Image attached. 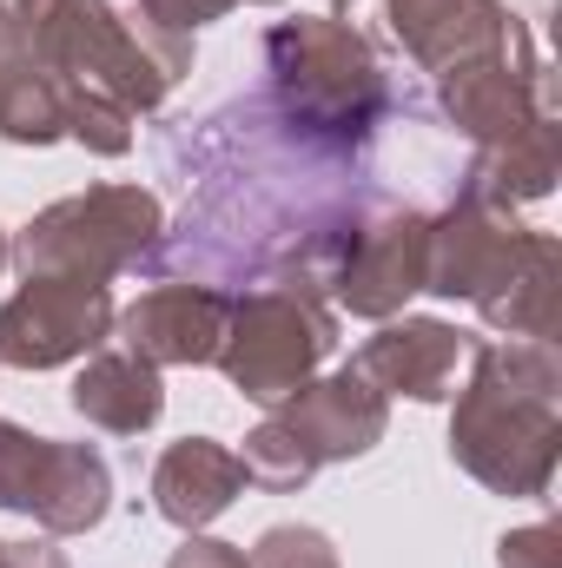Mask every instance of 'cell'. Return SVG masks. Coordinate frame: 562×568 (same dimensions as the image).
Returning a JSON list of instances; mask_svg holds the SVG:
<instances>
[{
	"label": "cell",
	"mask_w": 562,
	"mask_h": 568,
	"mask_svg": "<svg viewBox=\"0 0 562 568\" xmlns=\"http://www.w3.org/2000/svg\"><path fill=\"white\" fill-rule=\"evenodd\" d=\"M245 568H344V562H338V549H331L324 529H311V523H279V529H265V536L245 549Z\"/></svg>",
	"instance_id": "19"
},
{
	"label": "cell",
	"mask_w": 562,
	"mask_h": 568,
	"mask_svg": "<svg viewBox=\"0 0 562 568\" xmlns=\"http://www.w3.org/2000/svg\"><path fill=\"white\" fill-rule=\"evenodd\" d=\"M562 449V357L550 337L470 351L450 410V463L490 496H550Z\"/></svg>",
	"instance_id": "2"
},
{
	"label": "cell",
	"mask_w": 562,
	"mask_h": 568,
	"mask_svg": "<svg viewBox=\"0 0 562 568\" xmlns=\"http://www.w3.org/2000/svg\"><path fill=\"white\" fill-rule=\"evenodd\" d=\"M159 232H165V212L145 185H87V192L33 212L7 239V265H20L27 278L107 284L133 272L159 245Z\"/></svg>",
	"instance_id": "5"
},
{
	"label": "cell",
	"mask_w": 562,
	"mask_h": 568,
	"mask_svg": "<svg viewBox=\"0 0 562 568\" xmlns=\"http://www.w3.org/2000/svg\"><path fill=\"white\" fill-rule=\"evenodd\" d=\"M67 404L107 436H145L165 417V384H159V364H145L140 351L100 344L93 357H80V377H73Z\"/></svg>",
	"instance_id": "16"
},
{
	"label": "cell",
	"mask_w": 562,
	"mask_h": 568,
	"mask_svg": "<svg viewBox=\"0 0 562 568\" xmlns=\"http://www.w3.org/2000/svg\"><path fill=\"white\" fill-rule=\"evenodd\" d=\"M298 449L324 469V463H351V456H371L391 429V397H378L358 371H338V377H311L298 397H284L272 410Z\"/></svg>",
	"instance_id": "14"
},
{
	"label": "cell",
	"mask_w": 562,
	"mask_h": 568,
	"mask_svg": "<svg viewBox=\"0 0 562 568\" xmlns=\"http://www.w3.org/2000/svg\"><path fill=\"white\" fill-rule=\"evenodd\" d=\"M239 496H245V463L219 436H179L152 463V509L172 529H185V536H199L205 523H219Z\"/></svg>",
	"instance_id": "15"
},
{
	"label": "cell",
	"mask_w": 562,
	"mask_h": 568,
	"mask_svg": "<svg viewBox=\"0 0 562 568\" xmlns=\"http://www.w3.org/2000/svg\"><path fill=\"white\" fill-rule=\"evenodd\" d=\"M265 67H272V93H279L284 120L304 140L364 145L378 133V120L391 113L384 67H378L371 40L338 13L279 20L265 33Z\"/></svg>",
	"instance_id": "3"
},
{
	"label": "cell",
	"mask_w": 562,
	"mask_h": 568,
	"mask_svg": "<svg viewBox=\"0 0 562 568\" xmlns=\"http://www.w3.org/2000/svg\"><path fill=\"white\" fill-rule=\"evenodd\" d=\"M239 463H245V483H252V489H265V496H291V489H304V483L318 476V463L298 449V436H291L279 417H265V424L245 436Z\"/></svg>",
	"instance_id": "18"
},
{
	"label": "cell",
	"mask_w": 562,
	"mask_h": 568,
	"mask_svg": "<svg viewBox=\"0 0 562 568\" xmlns=\"http://www.w3.org/2000/svg\"><path fill=\"white\" fill-rule=\"evenodd\" d=\"M384 20L423 73H456L530 33L503 0H384Z\"/></svg>",
	"instance_id": "13"
},
{
	"label": "cell",
	"mask_w": 562,
	"mask_h": 568,
	"mask_svg": "<svg viewBox=\"0 0 562 568\" xmlns=\"http://www.w3.org/2000/svg\"><path fill=\"white\" fill-rule=\"evenodd\" d=\"M496 568H562V536H556V523L510 529V536L496 542Z\"/></svg>",
	"instance_id": "21"
},
{
	"label": "cell",
	"mask_w": 562,
	"mask_h": 568,
	"mask_svg": "<svg viewBox=\"0 0 562 568\" xmlns=\"http://www.w3.org/2000/svg\"><path fill=\"white\" fill-rule=\"evenodd\" d=\"M331 344H338L331 297L318 291L311 272H291V278H265L245 297H232V324H225V344L212 364L225 371V384L245 404L279 410L284 397H298L318 377Z\"/></svg>",
	"instance_id": "4"
},
{
	"label": "cell",
	"mask_w": 562,
	"mask_h": 568,
	"mask_svg": "<svg viewBox=\"0 0 562 568\" xmlns=\"http://www.w3.org/2000/svg\"><path fill=\"white\" fill-rule=\"evenodd\" d=\"M225 324H232V297L212 284H152L113 317L120 344L140 351L159 371L165 364H212L225 344Z\"/></svg>",
	"instance_id": "12"
},
{
	"label": "cell",
	"mask_w": 562,
	"mask_h": 568,
	"mask_svg": "<svg viewBox=\"0 0 562 568\" xmlns=\"http://www.w3.org/2000/svg\"><path fill=\"white\" fill-rule=\"evenodd\" d=\"M0 20H7V0H0Z\"/></svg>",
	"instance_id": "27"
},
{
	"label": "cell",
	"mask_w": 562,
	"mask_h": 568,
	"mask_svg": "<svg viewBox=\"0 0 562 568\" xmlns=\"http://www.w3.org/2000/svg\"><path fill=\"white\" fill-rule=\"evenodd\" d=\"M0 568H73L53 542H0Z\"/></svg>",
	"instance_id": "23"
},
{
	"label": "cell",
	"mask_w": 562,
	"mask_h": 568,
	"mask_svg": "<svg viewBox=\"0 0 562 568\" xmlns=\"http://www.w3.org/2000/svg\"><path fill=\"white\" fill-rule=\"evenodd\" d=\"M165 568H245V549L239 542H219V536H185L179 549H172V562Z\"/></svg>",
	"instance_id": "22"
},
{
	"label": "cell",
	"mask_w": 562,
	"mask_h": 568,
	"mask_svg": "<svg viewBox=\"0 0 562 568\" xmlns=\"http://www.w3.org/2000/svg\"><path fill=\"white\" fill-rule=\"evenodd\" d=\"M550 232H530L510 219V205H490L476 192H463L450 212L430 219V245H423V291L436 297H463V304H490L503 284L516 278Z\"/></svg>",
	"instance_id": "8"
},
{
	"label": "cell",
	"mask_w": 562,
	"mask_h": 568,
	"mask_svg": "<svg viewBox=\"0 0 562 568\" xmlns=\"http://www.w3.org/2000/svg\"><path fill=\"white\" fill-rule=\"evenodd\" d=\"M13 27L60 100L67 140L100 159H120L133 145V120L192 73V40L120 20L113 0H13Z\"/></svg>",
	"instance_id": "1"
},
{
	"label": "cell",
	"mask_w": 562,
	"mask_h": 568,
	"mask_svg": "<svg viewBox=\"0 0 562 568\" xmlns=\"http://www.w3.org/2000/svg\"><path fill=\"white\" fill-rule=\"evenodd\" d=\"M476 337L443 324V317H384L378 337H364V351L351 357V371L378 390V397H411V404H450L463 371H470Z\"/></svg>",
	"instance_id": "11"
},
{
	"label": "cell",
	"mask_w": 562,
	"mask_h": 568,
	"mask_svg": "<svg viewBox=\"0 0 562 568\" xmlns=\"http://www.w3.org/2000/svg\"><path fill=\"white\" fill-rule=\"evenodd\" d=\"M324 7H351V0H324Z\"/></svg>",
	"instance_id": "26"
},
{
	"label": "cell",
	"mask_w": 562,
	"mask_h": 568,
	"mask_svg": "<svg viewBox=\"0 0 562 568\" xmlns=\"http://www.w3.org/2000/svg\"><path fill=\"white\" fill-rule=\"evenodd\" d=\"M0 509L33 516L47 536H87L113 509V469L93 443H60L0 417Z\"/></svg>",
	"instance_id": "6"
},
{
	"label": "cell",
	"mask_w": 562,
	"mask_h": 568,
	"mask_svg": "<svg viewBox=\"0 0 562 568\" xmlns=\"http://www.w3.org/2000/svg\"><path fill=\"white\" fill-rule=\"evenodd\" d=\"M0 272H7V232H0Z\"/></svg>",
	"instance_id": "25"
},
{
	"label": "cell",
	"mask_w": 562,
	"mask_h": 568,
	"mask_svg": "<svg viewBox=\"0 0 562 568\" xmlns=\"http://www.w3.org/2000/svg\"><path fill=\"white\" fill-rule=\"evenodd\" d=\"M239 0H140V20L145 27H159V33H179V40H192L199 27H212V20H225Z\"/></svg>",
	"instance_id": "20"
},
{
	"label": "cell",
	"mask_w": 562,
	"mask_h": 568,
	"mask_svg": "<svg viewBox=\"0 0 562 568\" xmlns=\"http://www.w3.org/2000/svg\"><path fill=\"white\" fill-rule=\"evenodd\" d=\"M436 93H443V120L463 133L470 145H503L510 133L550 120V67L536 53V40L523 33L516 47L490 53V60H470L456 73H436Z\"/></svg>",
	"instance_id": "10"
},
{
	"label": "cell",
	"mask_w": 562,
	"mask_h": 568,
	"mask_svg": "<svg viewBox=\"0 0 562 568\" xmlns=\"http://www.w3.org/2000/svg\"><path fill=\"white\" fill-rule=\"evenodd\" d=\"M113 291L87 278H27L0 304V364L13 371H60L113 344Z\"/></svg>",
	"instance_id": "9"
},
{
	"label": "cell",
	"mask_w": 562,
	"mask_h": 568,
	"mask_svg": "<svg viewBox=\"0 0 562 568\" xmlns=\"http://www.w3.org/2000/svg\"><path fill=\"white\" fill-rule=\"evenodd\" d=\"M423 245H430V219L418 205H378L331 245L318 291L331 297V311L384 324L423 291Z\"/></svg>",
	"instance_id": "7"
},
{
	"label": "cell",
	"mask_w": 562,
	"mask_h": 568,
	"mask_svg": "<svg viewBox=\"0 0 562 568\" xmlns=\"http://www.w3.org/2000/svg\"><path fill=\"white\" fill-rule=\"evenodd\" d=\"M556 172H562V140H556V113L510 133L503 145H476V165H470V185L476 199L490 205H536L556 192Z\"/></svg>",
	"instance_id": "17"
},
{
	"label": "cell",
	"mask_w": 562,
	"mask_h": 568,
	"mask_svg": "<svg viewBox=\"0 0 562 568\" xmlns=\"http://www.w3.org/2000/svg\"><path fill=\"white\" fill-rule=\"evenodd\" d=\"M239 7H279V0H239Z\"/></svg>",
	"instance_id": "24"
}]
</instances>
